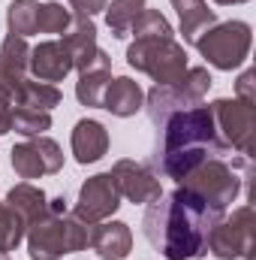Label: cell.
<instances>
[{
  "label": "cell",
  "instance_id": "cell-1",
  "mask_svg": "<svg viewBox=\"0 0 256 260\" xmlns=\"http://www.w3.org/2000/svg\"><path fill=\"white\" fill-rule=\"evenodd\" d=\"M223 215L205 197L178 185L172 194L148 203L142 233L166 260H193L208 254V236Z\"/></svg>",
  "mask_w": 256,
  "mask_h": 260
},
{
  "label": "cell",
  "instance_id": "cell-2",
  "mask_svg": "<svg viewBox=\"0 0 256 260\" xmlns=\"http://www.w3.org/2000/svg\"><path fill=\"white\" fill-rule=\"evenodd\" d=\"M232 148L223 142L220 130L214 124L211 106H190L175 115H169L160 124L157 148H154V167L172 179L181 182L208 157H223Z\"/></svg>",
  "mask_w": 256,
  "mask_h": 260
},
{
  "label": "cell",
  "instance_id": "cell-3",
  "mask_svg": "<svg viewBox=\"0 0 256 260\" xmlns=\"http://www.w3.org/2000/svg\"><path fill=\"white\" fill-rule=\"evenodd\" d=\"M27 254L30 260H58L88 248V224L75 215H66V197H55L49 209L27 227Z\"/></svg>",
  "mask_w": 256,
  "mask_h": 260
},
{
  "label": "cell",
  "instance_id": "cell-4",
  "mask_svg": "<svg viewBox=\"0 0 256 260\" xmlns=\"http://www.w3.org/2000/svg\"><path fill=\"white\" fill-rule=\"evenodd\" d=\"M250 182V167L247 157L226 164L223 157H208L205 164H199L193 173H187L178 185L196 191L199 197H205L211 206H217L220 212H226L235 197L241 194V188Z\"/></svg>",
  "mask_w": 256,
  "mask_h": 260
},
{
  "label": "cell",
  "instance_id": "cell-5",
  "mask_svg": "<svg viewBox=\"0 0 256 260\" xmlns=\"http://www.w3.org/2000/svg\"><path fill=\"white\" fill-rule=\"evenodd\" d=\"M127 64L157 85H172L187 73V52L175 37H136L127 49Z\"/></svg>",
  "mask_w": 256,
  "mask_h": 260
},
{
  "label": "cell",
  "instance_id": "cell-6",
  "mask_svg": "<svg viewBox=\"0 0 256 260\" xmlns=\"http://www.w3.org/2000/svg\"><path fill=\"white\" fill-rule=\"evenodd\" d=\"M208 88H211V73L205 67H187V73L172 85H154L145 94L151 124L160 127L169 115H175L181 109H190V106H199L202 97L208 94Z\"/></svg>",
  "mask_w": 256,
  "mask_h": 260
},
{
  "label": "cell",
  "instance_id": "cell-7",
  "mask_svg": "<svg viewBox=\"0 0 256 260\" xmlns=\"http://www.w3.org/2000/svg\"><path fill=\"white\" fill-rule=\"evenodd\" d=\"M253 34L247 21H223L211 24L193 46L202 52V58L217 70H235L247 61Z\"/></svg>",
  "mask_w": 256,
  "mask_h": 260
},
{
  "label": "cell",
  "instance_id": "cell-8",
  "mask_svg": "<svg viewBox=\"0 0 256 260\" xmlns=\"http://www.w3.org/2000/svg\"><path fill=\"white\" fill-rule=\"evenodd\" d=\"M214 124L220 130L223 142L235 148L241 157L253 154V133H256V106L244 100H214L211 103Z\"/></svg>",
  "mask_w": 256,
  "mask_h": 260
},
{
  "label": "cell",
  "instance_id": "cell-9",
  "mask_svg": "<svg viewBox=\"0 0 256 260\" xmlns=\"http://www.w3.org/2000/svg\"><path fill=\"white\" fill-rule=\"evenodd\" d=\"M208 251L220 260H253V209L241 206L232 218H220L208 236Z\"/></svg>",
  "mask_w": 256,
  "mask_h": 260
},
{
  "label": "cell",
  "instance_id": "cell-10",
  "mask_svg": "<svg viewBox=\"0 0 256 260\" xmlns=\"http://www.w3.org/2000/svg\"><path fill=\"white\" fill-rule=\"evenodd\" d=\"M61 167H64V151L49 136H30L27 142L12 148V170L24 182L39 176H55L61 173Z\"/></svg>",
  "mask_w": 256,
  "mask_h": 260
},
{
  "label": "cell",
  "instance_id": "cell-11",
  "mask_svg": "<svg viewBox=\"0 0 256 260\" xmlns=\"http://www.w3.org/2000/svg\"><path fill=\"white\" fill-rule=\"evenodd\" d=\"M118 206H121V194H118V188H115L112 173H97V176H91V179L81 185L72 215H75L81 224L94 227V224L112 218V215L118 212Z\"/></svg>",
  "mask_w": 256,
  "mask_h": 260
},
{
  "label": "cell",
  "instance_id": "cell-12",
  "mask_svg": "<svg viewBox=\"0 0 256 260\" xmlns=\"http://www.w3.org/2000/svg\"><path fill=\"white\" fill-rule=\"evenodd\" d=\"M112 179H115L118 194L127 197L130 203H151V200H157L163 194L157 173L151 167L139 164V160H130V157L118 160L112 167Z\"/></svg>",
  "mask_w": 256,
  "mask_h": 260
},
{
  "label": "cell",
  "instance_id": "cell-13",
  "mask_svg": "<svg viewBox=\"0 0 256 260\" xmlns=\"http://www.w3.org/2000/svg\"><path fill=\"white\" fill-rule=\"evenodd\" d=\"M27 70L33 73L36 82H49V85L61 82L72 70V58H69V49L64 46V40H49V43H39L36 49H30Z\"/></svg>",
  "mask_w": 256,
  "mask_h": 260
},
{
  "label": "cell",
  "instance_id": "cell-14",
  "mask_svg": "<svg viewBox=\"0 0 256 260\" xmlns=\"http://www.w3.org/2000/svg\"><path fill=\"white\" fill-rule=\"evenodd\" d=\"M27 61H30L27 40L9 34L0 46V88L12 97V103H15V94H18L21 82L27 79Z\"/></svg>",
  "mask_w": 256,
  "mask_h": 260
},
{
  "label": "cell",
  "instance_id": "cell-15",
  "mask_svg": "<svg viewBox=\"0 0 256 260\" xmlns=\"http://www.w3.org/2000/svg\"><path fill=\"white\" fill-rule=\"evenodd\" d=\"M109 82H112V58L100 49L97 58L78 73V82H75V97H78V103H81V106H94V109L103 106V94H106Z\"/></svg>",
  "mask_w": 256,
  "mask_h": 260
},
{
  "label": "cell",
  "instance_id": "cell-16",
  "mask_svg": "<svg viewBox=\"0 0 256 260\" xmlns=\"http://www.w3.org/2000/svg\"><path fill=\"white\" fill-rule=\"evenodd\" d=\"M88 245L103 260H124L133 248V233L124 221H100L94 224Z\"/></svg>",
  "mask_w": 256,
  "mask_h": 260
},
{
  "label": "cell",
  "instance_id": "cell-17",
  "mask_svg": "<svg viewBox=\"0 0 256 260\" xmlns=\"http://www.w3.org/2000/svg\"><path fill=\"white\" fill-rule=\"evenodd\" d=\"M61 40H64V46L69 49L72 70H78V73L91 64V61L97 58V52H100V46H97V24H94V18L72 15V21H69V27H66V34L61 37Z\"/></svg>",
  "mask_w": 256,
  "mask_h": 260
},
{
  "label": "cell",
  "instance_id": "cell-18",
  "mask_svg": "<svg viewBox=\"0 0 256 260\" xmlns=\"http://www.w3.org/2000/svg\"><path fill=\"white\" fill-rule=\"evenodd\" d=\"M109 151V130L94 118H81L72 127V154L78 164H97Z\"/></svg>",
  "mask_w": 256,
  "mask_h": 260
},
{
  "label": "cell",
  "instance_id": "cell-19",
  "mask_svg": "<svg viewBox=\"0 0 256 260\" xmlns=\"http://www.w3.org/2000/svg\"><path fill=\"white\" fill-rule=\"evenodd\" d=\"M145 106V91L139 88V82H133L127 76H118L109 82L106 94H103V106L106 112H112L115 118H130Z\"/></svg>",
  "mask_w": 256,
  "mask_h": 260
},
{
  "label": "cell",
  "instance_id": "cell-20",
  "mask_svg": "<svg viewBox=\"0 0 256 260\" xmlns=\"http://www.w3.org/2000/svg\"><path fill=\"white\" fill-rule=\"evenodd\" d=\"M172 6L178 12L184 43H196L211 24H217V15H214V9H208L205 0H172Z\"/></svg>",
  "mask_w": 256,
  "mask_h": 260
},
{
  "label": "cell",
  "instance_id": "cell-21",
  "mask_svg": "<svg viewBox=\"0 0 256 260\" xmlns=\"http://www.w3.org/2000/svg\"><path fill=\"white\" fill-rule=\"evenodd\" d=\"M6 206L24 221V227H30V224L49 209V197L42 194L39 188H33L30 182H21V185H15V188L6 194Z\"/></svg>",
  "mask_w": 256,
  "mask_h": 260
},
{
  "label": "cell",
  "instance_id": "cell-22",
  "mask_svg": "<svg viewBox=\"0 0 256 260\" xmlns=\"http://www.w3.org/2000/svg\"><path fill=\"white\" fill-rule=\"evenodd\" d=\"M61 91L49 82H30L24 79L18 94H15V106H27V109H39V112H52L55 106H61Z\"/></svg>",
  "mask_w": 256,
  "mask_h": 260
},
{
  "label": "cell",
  "instance_id": "cell-23",
  "mask_svg": "<svg viewBox=\"0 0 256 260\" xmlns=\"http://www.w3.org/2000/svg\"><path fill=\"white\" fill-rule=\"evenodd\" d=\"M142 9H148L145 0H112V3H106V24H109L115 40L130 37V30H133L136 18L142 15Z\"/></svg>",
  "mask_w": 256,
  "mask_h": 260
},
{
  "label": "cell",
  "instance_id": "cell-24",
  "mask_svg": "<svg viewBox=\"0 0 256 260\" xmlns=\"http://www.w3.org/2000/svg\"><path fill=\"white\" fill-rule=\"evenodd\" d=\"M39 9H42L39 0H12L9 9H6L9 34H15V37L39 34Z\"/></svg>",
  "mask_w": 256,
  "mask_h": 260
},
{
  "label": "cell",
  "instance_id": "cell-25",
  "mask_svg": "<svg viewBox=\"0 0 256 260\" xmlns=\"http://www.w3.org/2000/svg\"><path fill=\"white\" fill-rule=\"evenodd\" d=\"M24 233H27V227H24V221L0 200V254H9V251H15L18 245H21V239H24Z\"/></svg>",
  "mask_w": 256,
  "mask_h": 260
},
{
  "label": "cell",
  "instance_id": "cell-26",
  "mask_svg": "<svg viewBox=\"0 0 256 260\" xmlns=\"http://www.w3.org/2000/svg\"><path fill=\"white\" fill-rule=\"evenodd\" d=\"M52 127V112H39V109H27V106H15L12 109V130L21 136H42Z\"/></svg>",
  "mask_w": 256,
  "mask_h": 260
},
{
  "label": "cell",
  "instance_id": "cell-27",
  "mask_svg": "<svg viewBox=\"0 0 256 260\" xmlns=\"http://www.w3.org/2000/svg\"><path fill=\"white\" fill-rule=\"evenodd\" d=\"M130 34H136V37H175L172 24L157 9H142V15L136 18V24H133Z\"/></svg>",
  "mask_w": 256,
  "mask_h": 260
},
{
  "label": "cell",
  "instance_id": "cell-28",
  "mask_svg": "<svg viewBox=\"0 0 256 260\" xmlns=\"http://www.w3.org/2000/svg\"><path fill=\"white\" fill-rule=\"evenodd\" d=\"M69 21H72V15L61 3H42V9H39V34H61L64 37Z\"/></svg>",
  "mask_w": 256,
  "mask_h": 260
},
{
  "label": "cell",
  "instance_id": "cell-29",
  "mask_svg": "<svg viewBox=\"0 0 256 260\" xmlns=\"http://www.w3.org/2000/svg\"><path fill=\"white\" fill-rule=\"evenodd\" d=\"M106 3H109V0H69V9H72V15L94 18L97 12H103V9H106Z\"/></svg>",
  "mask_w": 256,
  "mask_h": 260
},
{
  "label": "cell",
  "instance_id": "cell-30",
  "mask_svg": "<svg viewBox=\"0 0 256 260\" xmlns=\"http://www.w3.org/2000/svg\"><path fill=\"white\" fill-rule=\"evenodd\" d=\"M12 109H15L12 97L0 88V133H9L12 130Z\"/></svg>",
  "mask_w": 256,
  "mask_h": 260
},
{
  "label": "cell",
  "instance_id": "cell-31",
  "mask_svg": "<svg viewBox=\"0 0 256 260\" xmlns=\"http://www.w3.org/2000/svg\"><path fill=\"white\" fill-rule=\"evenodd\" d=\"M235 91H238V100L253 103V106H256V97H253V70H244V73H241V79H238Z\"/></svg>",
  "mask_w": 256,
  "mask_h": 260
},
{
  "label": "cell",
  "instance_id": "cell-32",
  "mask_svg": "<svg viewBox=\"0 0 256 260\" xmlns=\"http://www.w3.org/2000/svg\"><path fill=\"white\" fill-rule=\"evenodd\" d=\"M214 3H220V6H232V3H247V0H214Z\"/></svg>",
  "mask_w": 256,
  "mask_h": 260
},
{
  "label": "cell",
  "instance_id": "cell-33",
  "mask_svg": "<svg viewBox=\"0 0 256 260\" xmlns=\"http://www.w3.org/2000/svg\"><path fill=\"white\" fill-rule=\"evenodd\" d=\"M3 257H6V254H0V260H3Z\"/></svg>",
  "mask_w": 256,
  "mask_h": 260
},
{
  "label": "cell",
  "instance_id": "cell-34",
  "mask_svg": "<svg viewBox=\"0 0 256 260\" xmlns=\"http://www.w3.org/2000/svg\"><path fill=\"white\" fill-rule=\"evenodd\" d=\"M3 260H6V257H3Z\"/></svg>",
  "mask_w": 256,
  "mask_h": 260
}]
</instances>
